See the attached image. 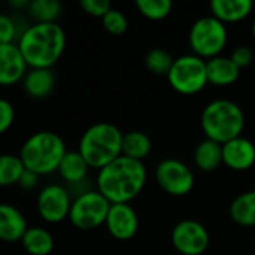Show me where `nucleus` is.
Returning <instances> with one entry per match:
<instances>
[{
	"label": "nucleus",
	"mask_w": 255,
	"mask_h": 255,
	"mask_svg": "<svg viewBox=\"0 0 255 255\" xmlns=\"http://www.w3.org/2000/svg\"><path fill=\"white\" fill-rule=\"evenodd\" d=\"M209 232L196 220L179 221L172 230V245L182 255H202L209 247Z\"/></svg>",
	"instance_id": "9d476101"
},
{
	"label": "nucleus",
	"mask_w": 255,
	"mask_h": 255,
	"mask_svg": "<svg viewBox=\"0 0 255 255\" xmlns=\"http://www.w3.org/2000/svg\"><path fill=\"white\" fill-rule=\"evenodd\" d=\"M55 78L51 69H31L25 73L22 85L31 99H45L54 90Z\"/></svg>",
	"instance_id": "f3484780"
},
{
	"label": "nucleus",
	"mask_w": 255,
	"mask_h": 255,
	"mask_svg": "<svg viewBox=\"0 0 255 255\" xmlns=\"http://www.w3.org/2000/svg\"><path fill=\"white\" fill-rule=\"evenodd\" d=\"M230 218L242 227L255 226V190L239 194L233 199L229 209Z\"/></svg>",
	"instance_id": "412c9836"
},
{
	"label": "nucleus",
	"mask_w": 255,
	"mask_h": 255,
	"mask_svg": "<svg viewBox=\"0 0 255 255\" xmlns=\"http://www.w3.org/2000/svg\"><path fill=\"white\" fill-rule=\"evenodd\" d=\"M155 181L164 193L175 197L187 196L196 182L193 170L176 158H166L157 164Z\"/></svg>",
	"instance_id": "1a4fd4ad"
},
{
	"label": "nucleus",
	"mask_w": 255,
	"mask_h": 255,
	"mask_svg": "<svg viewBox=\"0 0 255 255\" xmlns=\"http://www.w3.org/2000/svg\"><path fill=\"white\" fill-rule=\"evenodd\" d=\"M173 61H175V58L164 48H152L145 55V64H146L148 70L152 72L154 75H160V76L169 75V72L173 66Z\"/></svg>",
	"instance_id": "a878e982"
},
{
	"label": "nucleus",
	"mask_w": 255,
	"mask_h": 255,
	"mask_svg": "<svg viewBox=\"0 0 255 255\" xmlns=\"http://www.w3.org/2000/svg\"><path fill=\"white\" fill-rule=\"evenodd\" d=\"M188 42L194 55L203 60L218 57L227 43L226 24L214 15L202 16L193 22Z\"/></svg>",
	"instance_id": "423d86ee"
},
{
	"label": "nucleus",
	"mask_w": 255,
	"mask_h": 255,
	"mask_svg": "<svg viewBox=\"0 0 255 255\" xmlns=\"http://www.w3.org/2000/svg\"><path fill=\"white\" fill-rule=\"evenodd\" d=\"M18 185L22 187L24 190H31V188H34V187L37 185V175L33 173V172H30V170H25V172L22 173V176H21Z\"/></svg>",
	"instance_id": "473e14b6"
},
{
	"label": "nucleus",
	"mask_w": 255,
	"mask_h": 255,
	"mask_svg": "<svg viewBox=\"0 0 255 255\" xmlns=\"http://www.w3.org/2000/svg\"><path fill=\"white\" fill-rule=\"evenodd\" d=\"M200 126L206 139L224 145L226 142L242 136L245 128V114L233 100H212L202 111Z\"/></svg>",
	"instance_id": "7ed1b4c3"
},
{
	"label": "nucleus",
	"mask_w": 255,
	"mask_h": 255,
	"mask_svg": "<svg viewBox=\"0 0 255 255\" xmlns=\"http://www.w3.org/2000/svg\"><path fill=\"white\" fill-rule=\"evenodd\" d=\"M233 63L239 67V69H244V67H248L253 61H254V51L250 48V46H238L233 52H232V57Z\"/></svg>",
	"instance_id": "2f4dec72"
},
{
	"label": "nucleus",
	"mask_w": 255,
	"mask_h": 255,
	"mask_svg": "<svg viewBox=\"0 0 255 255\" xmlns=\"http://www.w3.org/2000/svg\"><path fill=\"white\" fill-rule=\"evenodd\" d=\"M137 10L148 19H163L166 18L173 7L170 0H136Z\"/></svg>",
	"instance_id": "bb28decb"
},
{
	"label": "nucleus",
	"mask_w": 255,
	"mask_h": 255,
	"mask_svg": "<svg viewBox=\"0 0 255 255\" xmlns=\"http://www.w3.org/2000/svg\"><path fill=\"white\" fill-rule=\"evenodd\" d=\"M254 3L251 0H214L211 10L215 18L226 22H236L247 18L253 10Z\"/></svg>",
	"instance_id": "a211bd4d"
},
{
	"label": "nucleus",
	"mask_w": 255,
	"mask_h": 255,
	"mask_svg": "<svg viewBox=\"0 0 255 255\" xmlns=\"http://www.w3.org/2000/svg\"><path fill=\"white\" fill-rule=\"evenodd\" d=\"M16 28L10 16L0 13V45H7L13 43L12 40L15 39Z\"/></svg>",
	"instance_id": "7c9ffc66"
},
{
	"label": "nucleus",
	"mask_w": 255,
	"mask_h": 255,
	"mask_svg": "<svg viewBox=\"0 0 255 255\" xmlns=\"http://www.w3.org/2000/svg\"><path fill=\"white\" fill-rule=\"evenodd\" d=\"M167 79L175 91L181 94H196L208 84L206 60L194 54L181 55L175 58Z\"/></svg>",
	"instance_id": "0eeeda50"
},
{
	"label": "nucleus",
	"mask_w": 255,
	"mask_h": 255,
	"mask_svg": "<svg viewBox=\"0 0 255 255\" xmlns=\"http://www.w3.org/2000/svg\"><path fill=\"white\" fill-rule=\"evenodd\" d=\"M109 208V200L97 190L85 191L72 202L69 218L79 230H94L105 224Z\"/></svg>",
	"instance_id": "6e6552de"
},
{
	"label": "nucleus",
	"mask_w": 255,
	"mask_h": 255,
	"mask_svg": "<svg viewBox=\"0 0 255 255\" xmlns=\"http://www.w3.org/2000/svg\"><path fill=\"white\" fill-rule=\"evenodd\" d=\"M79 4L85 10V13L97 18H103L112 9L108 0H81Z\"/></svg>",
	"instance_id": "c85d7f7f"
},
{
	"label": "nucleus",
	"mask_w": 255,
	"mask_h": 255,
	"mask_svg": "<svg viewBox=\"0 0 255 255\" xmlns=\"http://www.w3.org/2000/svg\"><path fill=\"white\" fill-rule=\"evenodd\" d=\"M146 182V169L142 161L118 157L99 170L97 191L105 196L111 205L128 203L143 190Z\"/></svg>",
	"instance_id": "f257e3e1"
},
{
	"label": "nucleus",
	"mask_w": 255,
	"mask_h": 255,
	"mask_svg": "<svg viewBox=\"0 0 255 255\" xmlns=\"http://www.w3.org/2000/svg\"><path fill=\"white\" fill-rule=\"evenodd\" d=\"M208 84L217 87H229L239 79L241 69L233 63L230 57H214L206 60Z\"/></svg>",
	"instance_id": "dca6fc26"
},
{
	"label": "nucleus",
	"mask_w": 255,
	"mask_h": 255,
	"mask_svg": "<svg viewBox=\"0 0 255 255\" xmlns=\"http://www.w3.org/2000/svg\"><path fill=\"white\" fill-rule=\"evenodd\" d=\"M66 152L64 140L57 133L37 131L22 143L19 158L25 170L39 176L55 172Z\"/></svg>",
	"instance_id": "39448f33"
},
{
	"label": "nucleus",
	"mask_w": 255,
	"mask_h": 255,
	"mask_svg": "<svg viewBox=\"0 0 255 255\" xmlns=\"http://www.w3.org/2000/svg\"><path fill=\"white\" fill-rule=\"evenodd\" d=\"M223 164L236 172H244L255 164V143L239 136L223 145Z\"/></svg>",
	"instance_id": "ddd939ff"
},
{
	"label": "nucleus",
	"mask_w": 255,
	"mask_h": 255,
	"mask_svg": "<svg viewBox=\"0 0 255 255\" xmlns=\"http://www.w3.org/2000/svg\"><path fill=\"white\" fill-rule=\"evenodd\" d=\"M151 149H152V142L145 131L131 130L123 134L121 155L143 163V160L149 155Z\"/></svg>",
	"instance_id": "6ab92c4d"
},
{
	"label": "nucleus",
	"mask_w": 255,
	"mask_h": 255,
	"mask_svg": "<svg viewBox=\"0 0 255 255\" xmlns=\"http://www.w3.org/2000/svg\"><path fill=\"white\" fill-rule=\"evenodd\" d=\"M70 206V196L60 185H48L37 196V212L48 223H60L67 218Z\"/></svg>",
	"instance_id": "9b49d317"
},
{
	"label": "nucleus",
	"mask_w": 255,
	"mask_h": 255,
	"mask_svg": "<svg viewBox=\"0 0 255 255\" xmlns=\"http://www.w3.org/2000/svg\"><path fill=\"white\" fill-rule=\"evenodd\" d=\"M88 163L79 154V151H67L60 161L58 173L69 184H78L85 179L88 173Z\"/></svg>",
	"instance_id": "4be33fe9"
},
{
	"label": "nucleus",
	"mask_w": 255,
	"mask_h": 255,
	"mask_svg": "<svg viewBox=\"0 0 255 255\" xmlns=\"http://www.w3.org/2000/svg\"><path fill=\"white\" fill-rule=\"evenodd\" d=\"M25 167L19 155L0 154V187H9L19 182Z\"/></svg>",
	"instance_id": "b1692460"
},
{
	"label": "nucleus",
	"mask_w": 255,
	"mask_h": 255,
	"mask_svg": "<svg viewBox=\"0 0 255 255\" xmlns=\"http://www.w3.org/2000/svg\"><path fill=\"white\" fill-rule=\"evenodd\" d=\"M27 63L15 43L0 45V85H13L24 79Z\"/></svg>",
	"instance_id": "4468645a"
},
{
	"label": "nucleus",
	"mask_w": 255,
	"mask_h": 255,
	"mask_svg": "<svg viewBox=\"0 0 255 255\" xmlns=\"http://www.w3.org/2000/svg\"><path fill=\"white\" fill-rule=\"evenodd\" d=\"M108 232L118 241H130L139 229V218L136 211L128 203H114L106 217Z\"/></svg>",
	"instance_id": "f8f14e48"
},
{
	"label": "nucleus",
	"mask_w": 255,
	"mask_h": 255,
	"mask_svg": "<svg viewBox=\"0 0 255 255\" xmlns=\"http://www.w3.org/2000/svg\"><path fill=\"white\" fill-rule=\"evenodd\" d=\"M194 163L203 172H214L223 164V145L205 139L194 149Z\"/></svg>",
	"instance_id": "aec40b11"
},
{
	"label": "nucleus",
	"mask_w": 255,
	"mask_h": 255,
	"mask_svg": "<svg viewBox=\"0 0 255 255\" xmlns=\"http://www.w3.org/2000/svg\"><path fill=\"white\" fill-rule=\"evenodd\" d=\"M253 36L255 37V19H254V22H253Z\"/></svg>",
	"instance_id": "72a5a7b5"
},
{
	"label": "nucleus",
	"mask_w": 255,
	"mask_h": 255,
	"mask_svg": "<svg viewBox=\"0 0 255 255\" xmlns=\"http://www.w3.org/2000/svg\"><path fill=\"white\" fill-rule=\"evenodd\" d=\"M123 131L111 123H97L88 127L79 140V154L90 167L103 169L121 157Z\"/></svg>",
	"instance_id": "20e7f679"
},
{
	"label": "nucleus",
	"mask_w": 255,
	"mask_h": 255,
	"mask_svg": "<svg viewBox=\"0 0 255 255\" xmlns=\"http://www.w3.org/2000/svg\"><path fill=\"white\" fill-rule=\"evenodd\" d=\"M27 9L37 22H55L61 13V3L57 0H33Z\"/></svg>",
	"instance_id": "393cba45"
},
{
	"label": "nucleus",
	"mask_w": 255,
	"mask_h": 255,
	"mask_svg": "<svg viewBox=\"0 0 255 255\" xmlns=\"http://www.w3.org/2000/svg\"><path fill=\"white\" fill-rule=\"evenodd\" d=\"M15 120V111L10 102L6 99H0V134L6 133Z\"/></svg>",
	"instance_id": "c756f323"
},
{
	"label": "nucleus",
	"mask_w": 255,
	"mask_h": 255,
	"mask_svg": "<svg viewBox=\"0 0 255 255\" xmlns=\"http://www.w3.org/2000/svg\"><path fill=\"white\" fill-rule=\"evenodd\" d=\"M66 46V33L57 22H36L19 37L18 48L31 69H51Z\"/></svg>",
	"instance_id": "f03ea898"
},
{
	"label": "nucleus",
	"mask_w": 255,
	"mask_h": 255,
	"mask_svg": "<svg viewBox=\"0 0 255 255\" xmlns=\"http://www.w3.org/2000/svg\"><path fill=\"white\" fill-rule=\"evenodd\" d=\"M21 242L30 255H49L54 250L52 235L42 227H28Z\"/></svg>",
	"instance_id": "5701e85b"
},
{
	"label": "nucleus",
	"mask_w": 255,
	"mask_h": 255,
	"mask_svg": "<svg viewBox=\"0 0 255 255\" xmlns=\"http://www.w3.org/2000/svg\"><path fill=\"white\" fill-rule=\"evenodd\" d=\"M254 250H255V239H254Z\"/></svg>",
	"instance_id": "f704fd0d"
},
{
	"label": "nucleus",
	"mask_w": 255,
	"mask_h": 255,
	"mask_svg": "<svg viewBox=\"0 0 255 255\" xmlns=\"http://www.w3.org/2000/svg\"><path fill=\"white\" fill-rule=\"evenodd\" d=\"M27 221L24 215L7 203H0V241L18 242L27 232Z\"/></svg>",
	"instance_id": "2eb2a0df"
},
{
	"label": "nucleus",
	"mask_w": 255,
	"mask_h": 255,
	"mask_svg": "<svg viewBox=\"0 0 255 255\" xmlns=\"http://www.w3.org/2000/svg\"><path fill=\"white\" fill-rule=\"evenodd\" d=\"M102 24L105 27V30L111 34H115V36H120L123 33H126L127 27H128V21H127V16L118 10V9H111L103 18H102Z\"/></svg>",
	"instance_id": "cd10ccee"
}]
</instances>
